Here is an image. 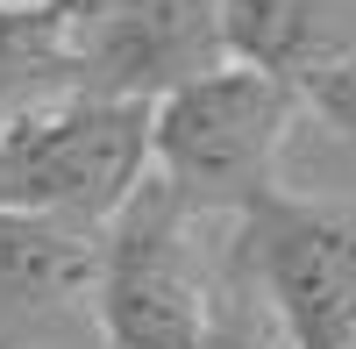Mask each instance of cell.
I'll list each match as a JSON object with an SVG mask.
<instances>
[{"mask_svg": "<svg viewBox=\"0 0 356 349\" xmlns=\"http://www.w3.org/2000/svg\"><path fill=\"white\" fill-rule=\"evenodd\" d=\"M235 271V221L186 207L164 179H143L93 236V321L107 349H193Z\"/></svg>", "mask_w": 356, "mask_h": 349, "instance_id": "6da1fadb", "label": "cell"}, {"mask_svg": "<svg viewBox=\"0 0 356 349\" xmlns=\"http://www.w3.org/2000/svg\"><path fill=\"white\" fill-rule=\"evenodd\" d=\"M214 65H228L221 0H136L93 36H79V93H107V100L150 107Z\"/></svg>", "mask_w": 356, "mask_h": 349, "instance_id": "5b68a950", "label": "cell"}, {"mask_svg": "<svg viewBox=\"0 0 356 349\" xmlns=\"http://www.w3.org/2000/svg\"><path fill=\"white\" fill-rule=\"evenodd\" d=\"M228 65L307 86L356 57V0H221Z\"/></svg>", "mask_w": 356, "mask_h": 349, "instance_id": "8992f818", "label": "cell"}, {"mask_svg": "<svg viewBox=\"0 0 356 349\" xmlns=\"http://www.w3.org/2000/svg\"><path fill=\"white\" fill-rule=\"evenodd\" d=\"M86 285H93V236L22 214V207H0V314L8 321L86 307Z\"/></svg>", "mask_w": 356, "mask_h": 349, "instance_id": "52a82bcc", "label": "cell"}, {"mask_svg": "<svg viewBox=\"0 0 356 349\" xmlns=\"http://www.w3.org/2000/svg\"><path fill=\"white\" fill-rule=\"evenodd\" d=\"M300 86L250 65H214L193 86L150 100V179L186 207L235 221L257 193L278 186L285 136L300 122Z\"/></svg>", "mask_w": 356, "mask_h": 349, "instance_id": "7a4b0ae2", "label": "cell"}, {"mask_svg": "<svg viewBox=\"0 0 356 349\" xmlns=\"http://www.w3.org/2000/svg\"><path fill=\"white\" fill-rule=\"evenodd\" d=\"M15 342H22V328L8 321V314H0V349H15Z\"/></svg>", "mask_w": 356, "mask_h": 349, "instance_id": "7c38bea8", "label": "cell"}, {"mask_svg": "<svg viewBox=\"0 0 356 349\" xmlns=\"http://www.w3.org/2000/svg\"><path fill=\"white\" fill-rule=\"evenodd\" d=\"M43 8L57 15V29L72 36V50H79V36H93L100 22H114L122 8H136V0H43Z\"/></svg>", "mask_w": 356, "mask_h": 349, "instance_id": "8fae6325", "label": "cell"}, {"mask_svg": "<svg viewBox=\"0 0 356 349\" xmlns=\"http://www.w3.org/2000/svg\"><path fill=\"white\" fill-rule=\"evenodd\" d=\"M300 100H307L321 122H328L349 150H356V57H349V65H335V72H321V79H307Z\"/></svg>", "mask_w": 356, "mask_h": 349, "instance_id": "30bf717a", "label": "cell"}, {"mask_svg": "<svg viewBox=\"0 0 356 349\" xmlns=\"http://www.w3.org/2000/svg\"><path fill=\"white\" fill-rule=\"evenodd\" d=\"M79 93V50L43 0H0V129Z\"/></svg>", "mask_w": 356, "mask_h": 349, "instance_id": "ba28073f", "label": "cell"}, {"mask_svg": "<svg viewBox=\"0 0 356 349\" xmlns=\"http://www.w3.org/2000/svg\"><path fill=\"white\" fill-rule=\"evenodd\" d=\"M235 257L285 349L356 342V200L257 193L235 214Z\"/></svg>", "mask_w": 356, "mask_h": 349, "instance_id": "277c9868", "label": "cell"}, {"mask_svg": "<svg viewBox=\"0 0 356 349\" xmlns=\"http://www.w3.org/2000/svg\"><path fill=\"white\" fill-rule=\"evenodd\" d=\"M193 349H285L264 300H257V285H250V271H243V257H235V271L221 285V307H214V321H207V335Z\"/></svg>", "mask_w": 356, "mask_h": 349, "instance_id": "9c48e42d", "label": "cell"}, {"mask_svg": "<svg viewBox=\"0 0 356 349\" xmlns=\"http://www.w3.org/2000/svg\"><path fill=\"white\" fill-rule=\"evenodd\" d=\"M143 179H150V107L143 100L65 93L0 129V207L65 221L79 236H100Z\"/></svg>", "mask_w": 356, "mask_h": 349, "instance_id": "3957f363", "label": "cell"}, {"mask_svg": "<svg viewBox=\"0 0 356 349\" xmlns=\"http://www.w3.org/2000/svg\"><path fill=\"white\" fill-rule=\"evenodd\" d=\"M349 349H356V342H349Z\"/></svg>", "mask_w": 356, "mask_h": 349, "instance_id": "4fadbf2b", "label": "cell"}]
</instances>
